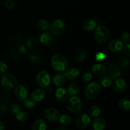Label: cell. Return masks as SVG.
<instances>
[{
    "label": "cell",
    "mask_w": 130,
    "mask_h": 130,
    "mask_svg": "<svg viewBox=\"0 0 130 130\" xmlns=\"http://www.w3.org/2000/svg\"><path fill=\"white\" fill-rule=\"evenodd\" d=\"M52 68L56 72H63L68 67L67 60L63 55L57 53L52 56L51 58Z\"/></svg>",
    "instance_id": "1"
},
{
    "label": "cell",
    "mask_w": 130,
    "mask_h": 130,
    "mask_svg": "<svg viewBox=\"0 0 130 130\" xmlns=\"http://www.w3.org/2000/svg\"><path fill=\"white\" fill-rule=\"evenodd\" d=\"M27 55V50L21 43L16 44L12 48L11 51V58L16 61H21L25 59Z\"/></svg>",
    "instance_id": "2"
},
{
    "label": "cell",
    "mask_w": 130,
    "mask_h": 130,
    "mask_svg": "<svg viewBox=\"0 0 130 130\" xmlns=\"http://www.w3.org/2000/svg\"><path fill=\"white\" fill-rule=\"evenodd\" d=\"M66 107L71 112L77 114L82 109V103L79 98L73 95L67 100Z\"/></svg>",
    "instance_id": "3"
},
{
    "label": "cell",
    "mask_w": 130,
    "mask_h": 130,
    "mask_svg": "<svg viewBox=\"0 0 130 130\" xmlns=\"http://www.w3.org/2000/svg\"><path fill=\"white\" fill-rule=\"evenodd\" d=\"M17 79L15 76L10 73H6L3 75L1 77V86L6 90L13 89L17 85Z\"/></svg>",
    "instance_id": "4"
},
{
    "label": "cell",
    "mask_w": 130,
    "mask_h": 130,
    "mask_svg": "<svg viewBox=\"0 0 130 130\" xmlns=\"http://www.w3.org/2000/svg\"><path fill=\"white\" fill-rule=\"evenodd\" d=\"M100 91V86L96 81L90 83L86 87L85 91V96L87 99L93 100L99 95Z\"/></svg>",
    "instance_id": "5"
},
{
    "label": "cell",
    "mask_w": 130,
    "mask_h": 130,
    "mask_svg": "<svg viewBox=\"0 0 130 130\" xmlns=\"http://www.w3.org/2000/svg\"><path fill=\"white\" fill-rule=\"evenodd\" d=\"M110 36V32L109 30L105 26H99L96 29L95 31V40L100 43H105V41L109 39Z\"/></svg>",
    "instance_id": "6"
},
{
    "label": "cell",
    "mask_w": 130,
    "mask_h": 130,
    "mask_svg": "<svg viewBox=\"0 0 130 130\" xmlns=\"http://www.w3.org/2000/svg\"><path fill=\"white\" fill-rule=\"evenodd\" d=\"M51 32L55 36L60 35L64 32L66 29V25L63 20L60 19H57L54 20L50 26Z\"/></svg>",
    "instance_id": "7"
},
{
    "label": "cell",
    "mask_w": 130,
    "mask_h": 130,
    "mask_svg": "<svg viewBox=\"0 0 130 130\" xmlns=\"http://www.w3.org/2000/svg\"><path fill=\"white\" fill-rule=\"evenodd\" d=\"M50 77L48 72L46 71H41L37 74L36 77V83L41 88L46 87L50 83Z\"/></svg>",
    "instance_id": "8"
},
{
    "label": "cell",
    "mask_w": 130,
    "mask_h": 130,
    "mask_svg": "<svg viewBox=\"0 0 130 130\" xmlns=\"http://www.w3.org/2000/svg\"><path fill=\"white\" fill-rule=\"evenodd\" d=\"M91 124V119L88 114H81L76 120V126L79 129H86Z\"/></svg>",
    "instance_id": "9"
},
{
    "label": "cell",
    "mask_w": 130,
    "mask_h": 130,
    "mask_svg": "<svg viewBox=\"0 0 130 130\" xmlns=\"http://www.w3.org/2000/svg\"><path fill=\"white\" fill-rule=\"evenodd\" d=\"M44 116L50 121H57L60 118V113L55 108L50 107L46 109L44 112Z\"/></svg>",
    "instance_id": "10"
},
{
    "label": "cell",
    "mask_w": 130,
    "mask_h": 130,
    "mask_svg": "<svg viewBox=\"0 0 130 130\" xmlns=\"http://www.w3.org/2000/svg\"><path fill=\"white\" fill-rule=\"evenodd\" d=\"M15 95L17 99L20 100H24L26 99L27 91L25 86L22 85H19L16 86L15 90Z\"/></svg>",
    "instance_id": "11"
},
{
    "label": "cell",
    "mask_w": 130,
    "mask_h": 130,
    "mask_svg": "<svg viewBox=\"0 0 130 130\" xmlns=\"http://www.w3.org/2000/svg\"><path fill=\"white\" fill-rule=\"evenodd\" d=\"M56 99L57 100L60 102H64L66 100H67L69 96L68 91L65 88H59L58 90L56 91L55 93Z\"/></svg>",
    "instance_id": "12"
},
{
    "label": "cell",
    "mask_w": 130,
    "mask_h": 130,
    "mask_svg": "<svg viewBox=\"0 0 130 130\" xmlns=\"http://www.w3.org/2000/svg\"><path fill=\"white\" fill-rule=\"evenodd\" d=\"M28 59L31 63H37L41 59V53L37 50H32L28 53Z\"/></svg>",
    "instance_id": "13"
},
{
    "label": "cell",
    "mask_w": 130,
    "mask_h": 130,
    "mask_svg": "<svg viewBox=\"0 0 130 130\" xmlns=\"http://www.w3.org/2000/svg\"><path fill=\"white\" fill-rule=\"evenodd\" d=\"M92 127L95 130H104L106 127V121L104 118L96 117L93 121Z\"/></svg>",
    "instance_id": "14"
},
{
    "label": "cell",
    "mask_w": 130,
    "mask_h": 130,
    "mask_svg": "<svg viewBox=\"0 0 130 130\" xmlns=\"http://www.w3.org/2000/svg\"><path fill=\"white\" fill-rule=\"evenodd\" d=\"M113 83V89L119 93L123 92L126 88V83L123 79H118Z\"/></svg>",
    "instance_id": "15"
},
{
    "label": "cell",
    "mask_w": 130,
    "mask_h": 130,
    "mask_svg": "<svg viewBox=\"0 0 130 130\" xmlns=\"http://www.w3.org/2000/svg\"><path fill=\"white\" fill-rule=\"evenodd\" d=\"M108 72H109L110 77L114 79L118 78L121 74L120 67L115 63H112L109 66V69H108Z\"/></svg>",
    "instance_id": "16"
},
{
    "label": "cell",
    "mask_w": 130,
    "mask_h": 130,
    "mask_svg": "<svg viewBox=\"0 0 130 130\" xmlns=\"http://www.w3.org/2000/svg\"><path fill=\"white\" fill-rule=\"evenodd\" d=\"M123 43L119 39H115L112 40L109 44V48L112 52H119L123 49Z\"/></svg>",
    "instance_id": "17"
},
{
    "label": "cell",
    "mask_w": 130,
    "mask_h": 130,
    "mask_svg": "<svg viewBox=\"0 0 130 130\" xmlns=\"http://www.w3.org/2000/svg\"><path fill=\"white\" fill-rule=\"evenodd\" d=\"M46 95V93L43 89L36 88L32 92L31 99L34 102H40L43 100Z\"/></svg>",
    "instance_id": "18"
},
{
    "label": "cell",
    "mask_w": 130,
    "mask_h": 130,
    "mask_svg": "<svg viewBox=\"0 0 130 130\" xmlns=\"http://www.w3.org/2000/svg\"><path fill=\"white\" fill-rule=\"evenodd\" d=\"M107 71V68L104 64L96 63L92 67V72L96 76H101L105 74Z\"/></svg>",
    "instance_id": "19"
},
{
    "label": "cell",
    "mask_w": 130,
    "mask_h": 130,
    "mask_svg": "<svg viewBox=\"0 0 130 130\" xmlns=\"http://www.w3.org/2000/svg\"><path fill=\"white\" fill-rule=\"evenodd\" d=\"M41 43L45 46L50 45L53 41V37L52 34L49 32H44L41 34L39 37Z\"/></svg>",
    "instance_id": "20"
},
{
    "label": "cell",
    "mask_w": 130,
    "mask_h": 130,
    "mask_svg": "<svg viewBox=\"0 0 130 130\" xmlns=\"http://www.w3.org/2000/svg\"><path fill=\"white\" fill-rule=\"evenodd\" d=\"M79 71L76 68H71L68 69L66 70L64 72L63 76H65L66 78H67L69 80H73L76 79L79 75Z\"/></svg>",
    "instance_id": "21"
},
{
    "label": "cell",
    "mask_w": 130,
    "mask_h": 130,
    "mask_svg": "<svg viewBox=\"0 0 130 130\" xmlns=\"http://www.w3.org/2000/svg\"><path fill=\"white\" fill-rule=\"evenodd\" d=\"M74 58L77 62H82L86 58V51L83 48H77L74 52Z\"/></svg>",
    "instance_id": "22"
},
{
    "label": "cell",
    "mask_w": 130,
    "mask_h": 130,
    "mask_svg": "<svg viewBox=\"0 0 130 130\" xmlns=\"http://www.w3.org/2000/svg\"><path fill=\"white\" fill-rule=\"evenodd\" d=\"M96 27V22L93 19H86L83 22V29L86 31H92Z\"/></svg>",
    "instance_id": "23"
},
{
    "label": "cell",
    "mask_w": 130,
    "mask_h": 130,
    "mask_svg": "<svg viewBox=\"0 0 130 130\" xmlns=\"http://www.w3.org/2000/svg\"><path fill=\"white\" fill-rule=\"evenodd\" d=\"M46 122L42 119H38L33 123L32 129V130H46Z\"/></svg>",
    "instance_id": "24"
},
{
    "label": "cell",
    "mask_w": 130,
    "mask_h": 130,
    "mask_svg": "<svg viewBox=\"0 0 130 130\" xmlns=\"http://www.w3.org/2000/svg\"><path fill=\"white\" fill-rule=\"evenodd\" d=\"M117 63H118V66L119 67H121L123 69L128 68L130 66V60L129 58L128 57H119L117 60Z\"/></svg>",
    "instance_id": "25"
},
{
    "label": "cell",
    "mask_w": 130,
    "mask_h": 130,
    "mask_svg": "<svg viewBox=\"0 0 130 130\" xmlns=\"http://www.w3.org/2000/svg\"><path fill=\"white\" fill-rule=\"evenodd\" d=\"M66 83V77L62 74H56L53 77V83L57 87H61Z\"/></svg>",
    "instance_id": "26"
},
{
    "label": "cell",
    "mask_w": 130,
    "mask_h": 130,
    "mask_svg": "<svg viewBox=\"0 0 130 130\" xmlns=\"http://www.w3.org/2000/svg\"><path fill=\"white\" fill-rule=\"evenodd\" d=\"M119 108L123 111H129L130 109V102L127 99H121L118 104Z\"/></svg>",
    "instance_id": "27"
},
{
    "label": "cell",
    "mask_w": 130,
    "mask_h": 130,
    "mask_svg": "<svg viewBox=\"0 0 130 130\" xmlns=\"http://www.w3.org/2000/svg\"><path fill=\"white\" fill-rule=\"evenodd\" d=\"M100 83L101 85L104 87L107 88L112 85L113 83V78L110 76H105L101 77L100 80Z\"/></svg>",
    "instance_id": "28"
},
{
    "label": "cell",
    "mask_w": 130,
    "mask_h": 130,
    "mask_svg": "<svg viewBox=\"0 0 130 130\" xmlns=\"http://www.w3.org/2000/svg\"><path fill=\"white\" fill-rule=\"evenodd\" d=\"M80 90L79 86L78 85V84H77L76 83H72L71 85H69L68 88V93L71 95H77L79 93Z\"/></svg>",
    "instance_id": "29"
},
{
    "label": "cell",
    "mask_w": 130,
    "mask_h": 130,
    "mask_svg": "<svg viewBox=\"0 0 130 130\" xmlns=\"http://www.w3.org/2000/svg\"><path fill=\"white\" fill-rule=\"evenodd\" d=\"M37 27L40 30H47L50 27V24L46 19H41L38 22Z\"/></svg>",
    "instance_id": "30"
},
{
    "label": "cell",
    "mask_w": 130,
    "mask_h": 130,
    "mask_svg": "<svg viewBox=\"0 0 130 130\" xmlns=\"http://www.w3.org/2000/svg\"><path fill=\"white\" fill-rule=\"evenodd\" d=\"M26 45L29 49L34 50L36 49L38 46L39 43H38V41L36 38H30L26 41Z\"/></svg>",
    "instance_id": "31"
},
{
    "label": "cell",
    "mask_w": 130,
    "mask_h": 130,
    "mask_svg": "<svg viewBox=\"0 0 130 130\" xmlns=\"http://www.w3.org/2000/svg\"><path fill=\"white\" fill-rule=\"evenodd\" d=\"M100 109L97 105H93L89 109L88 114L90 116L96 118L100 114Z\"/></svg>",
    "instance_id": "32"
},
{
    "label": "cell",
    "mask_w": 130,
    "mask_h": 130,
    "mask_svg": "<svg viewBox=\"0 0 130 130\" xmlns=\"http://www.w3.org/2000/svg\"><path fill=\"white\" fill-rule=\"evenodd\" d=\"M60 118V122L63 126H67L71 124L72 121V118L68 114L62 115Z\"/></svg>",
    "instance_id": "33"
},
{
    "label": "cell",
    "mask_w": 130,
    "mask_h": 130,
    "mask_svg": "<svg viewBox=\"0 0 130 130\" xmlns=\"http://www.w3.org/2000/svg\"><path fill=\"white\" fill-rule=\"evenodd\" d=\"M16 118L20 122H25L27 120V118H28V116L27 114L25 112H23V111H19V112L17 113L16 114Z\"/></svg>",
    "instance_id": "34"
},
{
    "label": "cell",
    "mask_w": 130,
    "mask_h": 130,
    "mask_svg": "<svg viewBox=\"0 0 130 130\" xmlns=\"http://www.w3.org/2000/svg\"><path fill=\"white\" fill-rule=\"evenodd\" d=\"M24 105L27 109H32L36 105V102L32 99H25L24 100Z\"/></svg>",
    "instance_id": "35"
},
{
    "label": "cell",
    "mask_w": 130,
    "mask_h": 130,
    "mask_svg": "<svg viewBox=\"0 0 130 130\" xmlns=\"http://www.w3.org/2000/svg\"><path fill=\"white\" fill-rule=\"evenodd\" d=\"M92 74L89 72H86L83 74L82 80L85 83H88L92 79Z\"/></svg>",
    "instance_id": "36"
},
{
    "label": "cell",
    "mask_w": 130,
    "mask_h": 130,
    "mask_svg": "<svg viewBox=\"0 0 130 130\" xmlns=\"http://www.w3.org/2000/svg\"><path fill=\"white\" fill-rule=\"evenodd\" d=\"M122 41H123L124 43H125L126 44H129L130 41V37H129V34L128 32H124L122 34L121 36Z\"/></svg>",
    "instance_id": "37"
},
{
    "label": "cell",
    "mask_w": 130,
    "mask_h": 130,
    "mask_svg": "<svg viewBox=\"0 0 130 130\" xmlns=\"http://www.w3.org/2000/svg\"><path fill=\"white\" fill-rule=\"evenodd\" d=\"M20 110H21L20 107L19 105H17V104H13L10 105V110H11V112L13 114H16L17 113L20 111Z\"/></svg>",
    "instance_id": "38"
},
{
    "label": "cell",
    "mask_w": 130,
    "mask_h": 130,
    "mask_svg": "<svg viewBox=\"0 0 130 130\" xmlns=\"http://www.w3.org/2000/svg\"><path fill=\"white\" fill-rule=\"evenodd\" d=\"M4 6L8 10H12L15 7V3L11 0H6L4 3Z\"/></svg>",
    "instance_id": "39"
},
{
    "label": "cell",
    "mask_w": 130,
    "mask_h": 130,
    "mask_svg": "<svg viewBox=\"0 0 130 130\" xmlns=\"http://www.w3.org/2000/svg\"><path fill=\"white\" fill-rule=\"evenodd\" d=\"M7 69V66L3 61L0 60V74H3Z\"/></svg>",
    "instance_id": "40"
},
{
    "label": "cell",
    "mask_w": 130,
    "mask_h": 130,
    "mask_svg": "<svg viewBox=\"0 0 130 130\" xmlns=\"http://www.w3.org/2000/svg\"><path fill=\"white\" fill-rule=\"evenodd\" d=\"M95 58L97 60H102L105 58V55L102 52H99V53H96Z\"/></svg>",
    "instance_id": "41"
},
{
    "label": "cell",
    "mask_w": 130,
    "mask_h": 130,
    "mask_svg": "<svg viewBox=\"0 0 130 130\" xmlns=\"http://www.w3.org/2000/svg\"><path fill=\"white\" fill-rule=\"evenodd\" d=\"M124 53H125L126 55H127L128 57L130 56V44H126V45L125 46V47L124 48Z\"/></svg>",
    "instance_id": "42"
},
{
    "label": "cell",
    "mask_w": 130,
    "mask_h": 130,
    "mask_svg": "<svg viewBox=\"0 0 130 130\" xmlns=\"http://www.w3.org/2000/svg\"><path fill=\"white\" fill-rule=\"evenodd\" d=\"M6 109H7V107H6V106L5 104L0 105V112H6Z\"/></svg>",
    "instance_id": "43"
},
{
    "label": "cell",
    "mask_w": 130,
    "mask_h": 130,
    "mask_svg": "<svg viewBox=\"0 0 130 130\" xmlns=\"http://www.w3.org/2000/svg\"><path fill=\"white\" fill-rule=\"evenodd\" d=\"M4 124L1 121H0V130H4Z\"/></svg>",
    "instance_id": "44"
},
{
    "label": "cell",
    "mask_w": 130,
    "mask_h": 130,
    "mask_svg": "<svg viewBox=\"0 0 130 130\" xmlns=\"http://www.w3.org/2000/svg\"><path fill=\"white\" fill-rule=\"evenodd\" d=\"M0 91H1V86H0Z\"/></svg>",
    "instance_id": "45"
},
{
    "label": "cell",
    "mask_w": 130,
    "mask_h": 130,
    "mask_svg": "<svg viewBox=\"0 0 130 130\" xmlns=\"http://www.w3.org/2000/svg\"><path fill=\"white\" fill-rule=\"evenodd\" d=\"M55 130H61V129H55Z\"/></svg>",
    "instance_id": "46"
}]
</instances>
